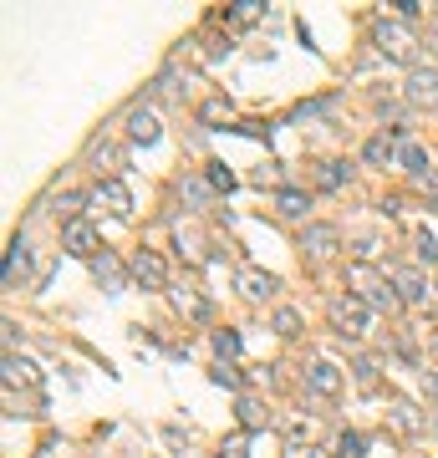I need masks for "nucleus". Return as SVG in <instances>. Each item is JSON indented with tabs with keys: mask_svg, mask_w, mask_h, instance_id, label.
<instances>
[{
	"mask_svg": "<svg viewBox=\"0 0 438 458\" xmlns=\"http://www.w3.org/2000/svg\"><path fill=\"white\" fill-rule=\"evenodd\" d=\"M397 158V143L388 133H377V138H367V148H362V163L367 168H382V163H393Z\"/></svg>",
	"mask_w": 438,
	"mask_h": 458,
	"instance_id": "aec40b11",
	"label": "nucleus"
},
{
	"mask_svg": "<svg viewBox=\"0 0 438 458\" xmlns=\"http://www.w3.org/2000/svg\"><path fill=\"white\" fill-rule=\"evenodd\" d=\"M92 275H97V285H102V291H112V295L123 291V265H118V260H112L107 250H102V255L92 260Z\"/></svg>",
	"mask_w": 438,
	"mask_h": 458,
	"instance_id": "a211bd4d",
	"label": "nucleus"
},
{
	"mask_svg": "<svg viewBox=\"0 0 438 458\" xmlns=\"http://www.w3.org/2000/svg\"><path fill=\"white\" fill-rule=\"evenodd\" d=\"M346 178H352V163H342V158H326L316 168V189H326V194L346 189Z\"/></svg>",
	"mask_w": 438,
	"mask_h": 458,
	"instance_id": "f3484780",
	"label": "nucleus"
},
{
	"mask_svg": "<svg viewBox=\"0 0 438 458\" xmlns=\"http://www.w3.org/2000/svg\"><path fill=\"white\" fill-rule=\"evenodd\" d=\"M158 117H153V107H133L127 112V138L133 143H143V148H153V143H158Z\"/></svg>",
	"mask_w": 438,
	"mask_h": 458,
	"instance_id": "ddd939ff",
	"label": "nucleus"
},
{
	"mask_svg": "<svg viewBox=\"0 0 438 458\" xmlns=\"http://www.w3.org/2000/svg\"><path fill=\"white\" fill-rule=\"evenodd\" d=\"M61 250L76 255V260H97V255H102L97 229L87 225V219H72V225H61Z\"/></svg>",
	"mask_w": 438,
	"mask_h": 458,
	"instance_id": "39448f33",
	"label": "nucleus"
},
{
	"mask_svg": "<svg viewBox=\"0 0 438 458\" xmlns=\"http://www.w3.org/2000/svg\"><path fill=\"white\" fill-rule=\"evenodd\" d=\"M423 392H428V397H438V372H423Z\"/></svg>",
	"mask_w": 438,
	"mask_h": 458,
	"instance_id": "4c0bfd02",
	"label": "nucleus"
},
{
	"mask_svg": "<svg viewBox=\"0 0 438 458\" xmlns=\"http://www.w3.org/2000/svg\"><path fill=\"white\" fill-rule=\"evenodd\" d=\"M337 250H342V229H337V225H306V234H301V255L311 260V265L331 260Z\"/></svg>",
	"mask_w": 438,
	"mask_h": 458,
	"instance_id": "20e7f679",
	"label": "nucleus"
},
{
	"mask_svg": "<svg viewBox=\"0 0 438 458\" xmlns=\"http://www.w3.org/2000/svg\"><path fill=\"white\" fill-rule=\"evenodd\" d=\"M214 351H219V362L240 357V331H229V326H225V331H214Z\"/></svg>",
	"mask_w": 438,
	"mask_h": 458,
	"instance_id": "c756f323",
	"label": "nucleus"
},
{
	"mask_svg": "<svg viewBox=\"0 0 438 458\" xmlns=\"http://www.w3.org/2000/svg\"><path fill=\"white\" fill-rule=\"evenodd\" d=\"M413 255H418V265H438V240H433L428 229L413 234Z\"/></svg>",
	"mask_w": 438,
	"mask_h": 458,
	"instance_id": "bb28decb",
	"label": "nucleus"
},
{
	"mask_svg": "<svg viewBox=\"0 0 438 458\" xmlns=\"http://www.w3.org/2000/svg\"><path fill=\"white\" fill-rule=\"evenodd\" d=\"M403 97L418 102V107H423V102H433V107H438V67H413V72H408V82H403Z\"/></svg>",
	"mask_w": 438,
	"mask_h": 458,
	"instance_id": "6e6552de",
	"label": "nucleus"
},
{
	"mask_svg": "<svg viewBox=\"0 0 438 458\" xmlns=\"http://www.w3.org/2000/svg\"><path fill=\"white\" fill-rule=\"evenodd\" d=\"M92 204H97V209H107L112 219H133V194H127V183H123V178H102V183H97V194H92Z\"/></svg>",
	"mask_w": 438,
	"mask_h": 458,
	"instance_id": "0eeeda50",
	"label": "nucleus"
},
{
	"mask_svg": "<svg viewBox=\"0 0 438 458\" xmlns=\"http://www.w3.org/2000/svg\"><path fill=\"white\" fill-rule=\"evenodd\" d=\"M352 372H357V387H362V392L377 387V357H357V362H352Z\"/></svg>",
	"mask_w": 438,
	"mask_h": 458,
	"instance_id": "cd10ccee",
	"label": "nucleus"
},
{
	"mask_svg": "<svg viewBox=\"0 0 438 458\" xmlns=\"http://www.w3.org/2000/svg\"><path fill=\"white\" fill-rule=\"evenodd\" d=\"M127 275H133L143 291H163V285H169V265H163L153 250H138L133 260H127Z\"/></svg>",
	"mask_w": 438,
	"mask_h": 458,
	"instance_id": "423d86ee",
	"label": "nucleus"
},
{
	"mask_svg": "<svg viewBox=\"0 0 438 458\" xmlns=\"http://www.w3.org/2000/svg\"><path fill=\"white\" fill-rule=\"evenodd\" d=\"M286 458H326V448H311V443H286Z\"/></svg>",
	"mask_w": 438,
	"mask_h": 458,
	"instance_id": "c9c22d12",
	"label": "nucleus"
},
{
	"mask_svg": "<svg viewBox=\"0 0 438 458\" xmlns=\"http://www.w3.org/2000/svg\"><path fill=\"white\" fill-rule=\"evenodd\" d=\"M326 316H331V331H337L342 342H346V336L357 342V336H367V331H372V311H367V300H362V295H331Z\"/></svg>",
	"mask_w": 438,
	"mask_h": 458,
	"instance_id": "f03ea898",
	"label": "nucleus"
},
{
	"mask_svg": "<svg viewBox=\"0 0 438 458\" xmlns=\"http://www.w3.org/2000/svg\"><path fill=\"white\" fill-rule=\"evenodd\" d=\"M306 387L316 392V397H342V366H331V362H311L306 366Z\"/></svg>",
	"mask_w": 438,
	"mask_h": 458,
	"instance_id": "9d476101",
	"label": "nucleus"
},
{
	"mask_svg": "<svg viewBox=\"0 0 438 458\" xmlns=\"http://www.w3.org/2000/svg\"><path fill=\"white\" fill-rule=\"evenodd\" d=\"M225 458H250V433H229L225 438Z\"/></svg>",
	"mask_w": 438,
	"mask_h": 458,
	"instance_id": "f704fd0d",
	"label": "nucleus"
},
{
	"mask_svg": "<svg viewBox=\"0 0 438 458\" xmlns=\"http://www.w3.org/2000/svg\"><path fill=\"white\" fill-rule=\"evenodd\" d=\"M204 178L214 183V194H229V189H235V174H229L225 163H209V174H204Z\"/></svg>",
	"mask_w": 438,
	"mask_h": 458,
	"instance_id": "473e14b6",
	"label": "nucleus"
},
{
	"mask_svg": "<svg viewBox=\"0 0 438 458\" xmlns=\"http://www.w3.org/2000/svg\"><path fill=\"white\" fill-rule=\"evenodd\" d=\"M92 168H97V174H102V168H107V174H123L127 153L118 148V143H92Z\"/></svg>",
	"mask_w": 438,
	"mask_h": 458,
	"instance_id": "6ab92c4d",
	"label": "nucleus"
},
{
	"mask_svg": "<svg viewBox=\"0 0 438 458\" xmlns=\"http://www.w3.org/2000/svg\"><path fill=\"white\" fill-rule=\"evenodd\" d=\"M388 423H393L403 438H418V433H423V413L413 408V402H403V397H397L393 408H388Z\"/></svg>",
	"mask_w": 438,
	"mask_h": 458,
	"instance_id": "4468645a",
	"label": "nucleus"
},
{
	"mask_svg": "<svg viewBox=\"0 0 438 458\" xmlns=\"http://www.w3.org/2000/svg\"><path fill=\"white\" fill-rule=\"evenodd\" d=\"M433 112H438V107H433Z\"/></svg>",
	"mask_w": 438,
	"mask_h": 458,
	"instance_id": "a19ab883",
	"label": "nucleus"
},
{
	"mask_svg": "<svg viewBox=\"0 0 438 458\" xmlns=\"http://www.w3.org/2000/svg\"><path fill=\"white\" fill-rule=\"evenodd\" d=\"M209 382H214V387L240 392V377H235V366H229V362H214V366H209Z\"/></svg>",
	"mask_w": 438,
	"mask_h": 458,
	"instance_id": "7c9ffc66",
	"label": "nucleus"
},
{
	"mask_svg": "<svg viewBox=\"0 0 438 458\" xmlns=\"http://www.w3.org/2000/svg\"><path fill=\"white\" fill-rule=\"evenodd\" d=\"M306 209H311V194L306 189H275V214L280 219H306Z\"/></svg>",
	"mask_w": 438,
	"mask_h": 458,
	"instance_id": "dca6fc26",
	"label": "nucleus"
},
{
	"mask_svg": "<svg viewBox=\"0 0 438 458\" xmlns=\"http://www.w3.org/2000/svg\"><path fill=\"white\" fill-rule=\"evenodd\" d=\"M346 280H352L357 291H362L367 311H397V306H403V300H397V291H393V280H372V265H362V260H352Z\"/></svg>",
	"mask_w": 438,
	"mask_h": 458,
	"instance_id": "7ed1b4c3",
	"label": "nucleus"
},
{
	"mask_svg": "<svg viewBox=\"0 0 438 458\" xmlns=\"http://www.w3.org/2000/svg\"><path fill=\"white\" fill-rule=\"evenodd\" d=\"M76 209H82V194H61V199H56V219H61V225H72V219H76Z\"/></svg>",
	"mask_w": 438,
	"mask_h": 458,
	"instance_id": "2f4dec72",
	"label": "nucleus"
},
{
	"mask_svg": "<svg viewBox=\"0 0 438 458\" xmlns=\"http://www.w3.org/2000/svg\"><path fill=\"white\" fill-rule=\"evenodd\" d=\"M174 306H178V311H189V316H194V321H204V316H209V295H199L194 285H184V291H174Z\"/></svg>",
	"mask_w": 438,
	"mask_h": 458,
	"instance_id": "b1692460",
	"label": "nucleus"
},
{
	"mask_svg": "<svg viewBox=\"0 0 438 458\" xmlns=\"http://www.w3.org/2000/svg\"><path fill=\"white\" fill-rule=\"evenodd\" d=\"M393 291H397V300H408V306H423V300H428V280H423V270H413V265H397L393 270Z\"/></svg>",
	"mask_w": 438,
	"mask_h": 458,
	"instance_id": "f8f14e48",
	"label": "nucleus"
},
{
	"mask_svg": "<svg viewBox=\"0 0 438 458\" xmlns=\"http://www.w3.org/2000/svg\"><path fill=\"white\" fill-rule=\"evenodd\" d=\"M178 194H184V204H189V209H209L214 183H209V178H184V183H178Z\"/></svg>",
	"mask_w": 438,
	"mask_h": 458,
	"instance_id": "4be33fe9",
	"label": "nucleus"
},
{
	"mask_svg": "<svg viewBox=\"0 0 438 458\" xmlns=\"http://www.w3.org/2000/svg\"><path fill=\"white\" fill-rule=\"evenodd\" d=\"M372 41H377V51L388 61H413V51H418L413 25L397 21V16H377V21H372Z\"/></svg>",
	"mask_w": 438,
	"mask_h": 458,
	"instance_id": "f257e3e1",
	"label": "nucleus"
},
{
	"mask_svg": "<svg viewBox=\"0 0 438 458\" xmlns=\"http://www.w3.org/2000/svg\"><path fill=\"white\" fill-rule=\"evenodd\" d=\"M275 331H280V336H286V342H291V336H301V311H291V306H280V311H275Z\"/></svg>",
	"mask_w": 438,
	"mask_h": 458,
	"instance_id": "c85d7f7f",
	"label": "nucleus"
},
{
	"mask_svg": "<svg viewBox=\"0 0 438 458\" xmlns=\"http://www.w3.org/2000/svg\"><path fill=\"white\" fill-rule=\"evenodd\" d=\"M393 6H397V21H418V16H423L418 0H393Z\"/></svg>",
	"mask_w": 438,
	"mask_h": 458,
	"instance_id": "e433bc0d",
	"label": "nucleus"
},
{
	"mask_svg": "<svg viewBox=\"0 0 438 458\" xmlns=\"http://www.w3.org/2000/svg\"><path fill=\"white\" fill-rule=\"evenodd\" d=\"M362 448H367L362 433H342L337 438V458H362Z\"/></svg>",
	"mask_w": 438,
	"mask_h": 458,
	"instance_id": "72a5a7b5",
	"label": "nucleus"
},
{
	"mask_svg": "<svg viewBox=\"0 0 438 458\" xmlns=\"http://www.w3.org/2000/svg\"><path fill=\"white\" fill-rule=\"evenodd\" d=\"M397 163H403V168H408V174H413V178L433 174V168H428V153H423L418 143H397Z\"/></svg>",
	"mask_w": 438,
	"mask_h": 458,
	"instance_id": "5701e85b",
	"label": "nucleus"
},
{
	"mask_svg": "<svg viewBox=\"0 0 438 458\" xmlns=\"http://www.w3.org/2000/svg\"><path fill=\"white\" fill-rule=\"evenodd\" d=\"M235 413H240V433H260V428L275 423V413H270L260 397H250V392H240V397H235Z\"/></svg>",
	"mask_w": 438,
	"mask_h": 458,
	"instance_id": "9b49d317",
	"label": "nucleus"
},
{
	"mask_svg": "<svg viewBox=\"0 0 438 458\" xmlns=\"http://www.w3.org/2000/svg\"><path fill=\"white\" fill-rule=\"evenodd\" d=\"M235 285H240V295H244V300H270V295L280 291L275 275H270V270H255V265H244V270L235 275Z\"/></svg>",
	"mask_w": 438,
	"mask_h": 458,
	"instance_id": "1a4fd4ad",
	"label": "nucleus"
},
{
	"mask_svg": "<svg viewBox=\"0 0 438 458\" xmlns=\"http://www.w3.org/2000/svg\"><path fill=\"white\" fill-rule=\"evenodd\" d=\"M428 51H433V56H438V25H433V31H428Z\"/></svg>",
	"mask_w": 438,
	"mask_h": 458,
	"instance_id": "58836bf2",
	"label": "nucleus"
},
{
	"mask_svg": "<svg viewBox=\"0 0 438 458\" xmlns=\"http://www.w3.org/2000/svg\"><path fill=\"white\" fill-rule=\"evenodd\" d=\"M260 16H265V0H235V6H229V25H250Z\"/></svg>",
	"mask_w": 438,
	"mask_h": 458,
	"instance_id": "393cba45",
	"label": "nucleus"
},
{
	"mask_svg": "<svg viewBox=\"0 0 438 458\" xmlns=\"http://www.w3.org/2000/svg\"><path fill=\"white\" fill-rule=\"evenodd\" d=\"M25 265H31V244H25V234H16V240H10V255H6V291H16Z\"/></svg>",
	"mask_w": 438,
	"mask_h": 458,
	"instance_id": "2eb2a0df",
	"label": "nucleus"
},
{
	"mask_svg": "<svg viewBox=\"0 0 438 458\" xmlns=\"http://www.w3.org/2000/svg\"><path fill=\"white\" fill-rule=\"evenodd\" d=\"M199 123H229V97H209V102H199Z\"/></svg>",
	"mask_w": 438,
	"mask_h": 458,
	"instance_id": "a878e982",
	"label": "nucleus"
},
{
	"mask_svg": "<svg viewBox=\"0 0 438 458\" xmlns=\"http://www.w3.org/2000/svg\"><path fill=\"white\" fill-rule=\"evenodd\" d=\"M16 382L36 387V382H41V377H36V366L25 362V357H16V351H6V387H16Z\"/></svg>",
	"mask_w": 438,
	"mask_h": 458,
	"instance_id": "412c9836",
	"label": "nucleus"
},
{
	"mask_svg": "<svg viewBox=\"0 0 438 458\" xmlns=\"http://www.w3.org/2000/svg\"><path fill=\"white\" fill-rule=\"evenodd\" d=\"M428 351H433V357H438V331H428Z\"/></svg>",
	"mask_w": 438,
	"mask_h": 458,
	"instance_id": "ea45409f",
	"label": "nucleus"
}]
</instances>
